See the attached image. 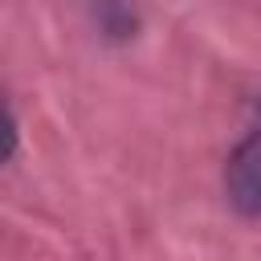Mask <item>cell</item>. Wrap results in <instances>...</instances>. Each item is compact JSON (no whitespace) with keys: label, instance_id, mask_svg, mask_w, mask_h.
I'll return each mask as SVG.
<instances>
[{"label":"cell","instance_id":"cell-1","mask_svg":"<svg viewBox=\"0 0 261 261\" xmlns=\"http://www.w3.org/2000/svg\"><path fill=\"white\" fill-rule=\"evenodd\" d=\"M224 192H228V204L241 216H261V114H257L253 130L228 155Z\"/></svg>","mask_w":261,"mask_h":261}]
</instances>
